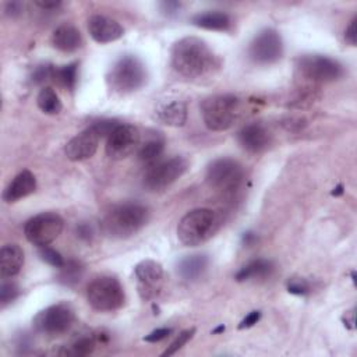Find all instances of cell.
Listing matches in <instances>:
<instances>
[{
	"mask_svg": "<svg viewBox=\"0 0 357 357\" xmlns=\"http://www.w3.org/2000/svg\"><path fill=\"white\" fill-rule=\"evenodd\" d=\"M172 66L185 78H202L219 67V60L205 40L185 36L172 49Z\"/></svg>",
	"mask_w": 357,
	"mask_h": 357,
	"instance_id": "6da1fadb",
	"label": "cell"
},
{
	"mask_svg": "<svg viewBox=\"0 0 357 357\" xmlns=\"http://www.w3.org/2000/svg\"><path fill=\"white\" fill-rule=\"evenodd\" d=\"M149 219V209L138 202L113 206L103 218L102 231L113 238H127L138 233Z\"/></svg>",
	"mask_w": 357,
	"mask_h": 357,
	"instance_id": "7a4b0ae2",
	"label": "cell"
},
{
	"mask_svg": "<svg viewBox=\"0 0 357 357\" xmlns=\"http://www.w3.org/2000/svg\"><path fill=\"white\" fill-rule=\"evenodd\" d=\"M220 227V216L209 208H197L187 212L177 226L178 240L188 247L208 241Z\"/></svg>",
	"mask_w": 357,
	"mask_h": 357,
	"instance_id": "3957f363",
	"label": "cell"
},
{
	"mask_svg": "<svg viewBox=\"0 0 357 357\" xmlns=\"http://www.w3.org/2000/svg\"><path fill=\"white\" fill-rule=\"evenodd\" d=\"M241 100L230 93L213 95L201 103V114L205 126L212 131L229 130L238 119Z\"/></svg>",
	"mask_w": 357,
	"mask_h": 357,
	"instance_id": "277c9868",
	"label": "cell"
},
{
	"mask_svg": "<svg viewBox=\"0 0 357 357\" xmlns=\"http://www.w3.org/2000/svg\"><path fill=\"white\" fill-rule=\"evenodd\" d=\"M146 82V68L144 63L132 54L121 56L110 68L107 75L109 86L117 93H131Z\"/></svg>",
	"mask_w": 357,
	"mask_h": 357,
	"instance_id": "5b68a950",
	"label": "cell"
},
{
	"mask_svg": "<svg viewBox=\"0 0 357 357\" xmlns=\"http://www.w3.org/2000/svg\"><path fill=\"white\" fill-rule=\"evenodd\" d=\"M89 305L100 312L116 311L123 307L126 294L121 283L113 276H98L86 287Z\"/></svg>",
	"mask_w": 357,
	"mask_h": 357,
	"instance_id": "8992f818",
	"label": "cell"
},
{
	"mask_svg": "<svg viewBox=\"0 0 357 357\" xmlns=\"http://www.w3.org/2000/svg\"><path fill=\"white\" fill-rule=\"evenodd\" d=\"M206 183L222 194H234L244 181L243 165L231 158H218L206 167Z\"/></svg>",
	"mask_w": 357,
	"mask_h": 357,
	"instance_id": "52a82bcc",
	"label": "cell"
},
{
	"mask_svg": "<svg viewBox=\"0 0 357 357\" xmlns=\"http://www.w3.org/2000/svg\"><path fill=\"white\" fill-rule=\"evenodd\" d=\"M188 169V162L183 156H173L159 160L146 169L144 185L149 191H162L178 180Z\"/></svg>",
	"mask_w": 357,
	"mask_h": 357,
	"instance_id": "ba28073f",
	"label": "cell"
},
{
	"mask_svg": "<svg viewBox=\"0 0 357 357\" xmlns=\"http://www.w3.org/2000/svg\"><path fill=\"white\" fill-rule=\"evenodd\" d=\"M63 226L64 222L60 215L54 212H42L26 220L24 234L31 244L45 247L60 236Z\"/></svg>",
	"mask_w": 357,
	"mask_h": 357,
	"instance_id": "9c48e42d",
	"label": "cell"
},
{
	"mask_svg": "<svg viewBox=\"0 0 357 357\" xmlns=\"http://www.w3.org/2000/svg\"><path fill=\"white\" fill-rule=\"evenodd\" d=\"M75 319L74 310L70 304L57 303L39 311L32 324L36 332L45 335H61L67 332Z\"/></svg>",
	"mask_w": 357,
	"mask_h": 357,
	"instance_id": "30bf717a",
	"label": "cell"
},
{
	"mask_svg": "<svg viewBox=\"0 0 357 357\" xmlns=\"http://www.w3.org/2000/svg\"><path fill=\"white\" fill-rule=\"evenodd\" d=\"M283 54V42L279 32L265 28L258 32L248 46V57L252 63L268 66L276 63Z\"/></svg>",
	"mask_w": 357,
	"mask_h": 357,
	"instance_id": "8fae6325",
	"label": "cell"
},
{
	"mask_svg": "<svg viewBox=\"0 0 357 357\" xmlns=\"http://www.w3.org/2000/svg\"><path fill=\"white\" fill-rule=\"evenodd\" d=\"M298 70L312 82H332L343 75V67L335 59L322 54H307L298 59Z\"/></svg>",
	"mask_w": 357,
	"mask_h": 357,
	"instance_id": "7c38bea8",
	"label": "cell"
},
{
	"mask_svg": "<svg viewBox=\"0 0 357 357\" xmlns=\"http://www.w3.org/2000/svg\"><path fill=\"white\" fill-rule=\"evenodd\" d=\"M139 138V131L135 126L120 123L107 137L106 155L114 160L126 159L138 148Z\"/></svg>",
	"mask_w": 357,
	"mask_h": 357,
	"instance_id": "4fadbf2b",
	"label": "cell"
},
{
	"mask_svg": "<svg viewBox=\"0 0 357 357\" xmlns=\"http://www.w3.org/2000/svg\"><path fill=\"white\" fill-rule=\"evenodd\" d=\"M138 282V291L144 300L153 298L160 290L163 282V268L153 259H144L134 268Z\"/></svg>",
	"mask_w": 357,
	"mask_h": 357,
	"instance_id": "5bb4252c",
	"label": "cell"
},
{
	"mask_svg": "<svg viewBox=\"0 0 357 357\" xmlns=\"http://www.w3.org/2000/svg\"><path fill=\"white\" fill-rule=\"evenodd\" d=\"M99 141H100L99 134L89 126L88 128H85L84 131H81L67 142L64 148L66 156L73 162L92 158L98 151Z\"/></svg>",
	"mask_w": 357,
	"mask_h": 357,
	"instance_id": "9a60e30c",
	"label": "cell"
},
{
	"mask_svg": "<svg viewBox=\"0 0 357 357\" xmlns=\"http://www.w3.org/2000/svg\"><path fill=\"white\" fill-rule=\"evenodd\" d=\"M88 32L95 42L110 43L123 36L124 28L119 24V21L110 17L95 14L88 20Z\"/></svg>",
	"mask_w": 357,
	"mask_h": 357,
	"instance_id": "2e32d148",
	"label": "cell"
},
{
	"mask_svg": "<svg viewBox=\"0 0 357 357\" xmlns=\"http://www.w3.org/2000/svg\"><path fill=\"white\" fill-rule=\"evenodd\" d=\"M240 145L250 153H259L271 144V132L261 123H248L237 134Z\"/></svg>",
	"mask_w": 357,
	"mask_h": 357,
	"instance_id": "e0dca14e",
	"label": "cell"
},
{
	"mask_svg": "<svg viewBox=\"0 0 357 357\" xmlns=\"http://www.w3.org/2000/svg\"><path fill=\"white\" fill-rule=\"evenodd\" d=\"M35 190H36V178L33 173L29 170H22L6 187L3 192V199L8 204L17 202L31 195Z\"/></svg>",
	"mask_w": 357,
	"mask_h": 357,
	"instance_id": "ac0fdd59",
	"label": "cell"
},
{
	"mask_svg": "<svg viewBox=\"0 0 357 357\" xmlns=\"http://www.w3.org/2000/svg\"><path fill=\"white\" fill-rule=\"evenodd\" d=\"M53 46L63 53H73L82 47V35L71 24H63L57 26L52 33Z\"/></svg>",
	"mask_w": 357,
	"mask_h": 357,
	"instance_id": "d6986e66",
	"label": "cell"
},
{
	"mask_svg": "<svg viewBox=\"0 0 357 357\" xmlns=\"http://www.w3.org/2000/svg\"><path fill=\"white\" fill-rule=\"evenodd\" d=\"M24 265V251L18 244H6L0 250V275L3 279L20 273Z\"/></svg>",
	"mask_w": 357,
	"mask_h": 357,
	"instance_id": "ffe728a7",
	"label": "cell"
},
{
	"mask_svg": "<svg viewBox=\"0 0 357 357\" xmlns=\"http://www.w3.org/2000/svg\"><path fill=\"white\" fill-rule=\"evenodd\" d=\"M208 264H209V259L204 254L187 255L178 261L177 272L181 276V279L187 282H194L205 273Z\"/></svg>",
	"mask_w": 357,
	"mask_h": 357,
	"instance_id": "44dd1931",
	"label": "cell"
},
{
	"mask_svg": "<svg viewBox=\"0 0 357 357\" xmlns=\"http://www.w3.org/2000/svg\"><path fill=\"white\" fill-rule=\"evenodd\" d=\"M156 117L166 126L181 127L187 121V106L181 100H172L156 109Z\"/></svg>",
	"mask_w": 357,
	"mask_h": 357,
	"instance_id": "7402d4cb",
	"label": "cell"
},
{
	"mask_svg": "<svg viewBox=\"0 0 357 357\" xmlns=\"http://www.w3.org/2000/svg\"><path fill=\"white\" fill-rule=\"evenodd\" d=\"M192 25L208 31H229L231 28V18L223 11L198 13L191 18Z\"/></svg>",
	"mask_w": 357,
	"mask_h": 357,
	"instance_id": "603a6c76",
	"label": "cell"
},
{
	"mask_svg": "<svg viewBox=\"0 0 357 357\" xmlns=\"http://www.w3.org/2000/svg\"><path fill=\"white\" fill-rule=\"evenodd\" d=\"M275 271V264L271 259L255 258L247 262L234 276L237 282H245L251 279H265Z\"/></svg>",
	"mask_w": 357,
	"mask_h": 357,
	"instance_id": "cb8c5ba5",
	"label": "cell"
},
{
	"mask_svg": "<svg viewBox=\"0 0 357 357\" xmlns=\"http://www.w3.org/2000/svg\"><path fill=\"white\" fill-rule=\"evenodd\" d=\"M165 152V141L162 138H152L145 141L138 149V160L145 166H152L159 162Z\"/></svg>",
	"mask_w": 357,
	"mask_h": 357,
	"instance_id": "d4e9b609",
	"label": "cell"
},
{
	"mask_svg": "<svg viewBox=\"0 0 357 357\" xmlns=\"http://www.w3.org/2000/svg\"><path fill=\"white\" fill-rule=\"evenodd\" d=\"M57 280L64 286H74L84 275V265L77 259H68L59 268Z\"/></svg>",
	"mask_w": 357,
	"mask_h": 357,
	"instance_id": "484cf974",
	"label": "cell"
},
{
	"mask_svg": "<svg viewBox=\"0 0 357 357\" xmlns=\"http://www.w3.org/2000/svg\"><path fill=\"white\" fill-rule=\"evenodd\" d=\"M38 107L46 114H57L61 110V100L56 91L50 86H43L36 98Z\"/></svg>",
	"mask_w": 357,
	"mask_h": 357,
	"instance_id": "4316f807",
	"label": "cell"
},
{
	"mask_svg": "<svg viewBox=\"0 0 357 357\" xmlns=\"http://www.w3.org/2000/svg\"><path fill=\"white\" fill-rule=\"evenodd\" d=\"M77 75H78V63L73 61L61 67H54L53 81L64 86L66 89L73 91L77 85Z\"/></svg>",
	"mask_w": 357,
	"mask_h": 357,
	"instance_id": "83f0119b",
	"label": "cell"
},
{
	"mask_svg": "<svg viewBox=\"0 0 357 357\" xmlns=\"http://www.w3.org/2000/svg\"><path fill=\"white\" fill-rule=\"evenodd\" d=\"M96 347V340L93 336H81L78 339H75L68 347H66L61 354L66 356H77V357H82V356H88L91 354Z\"/></svg>",
	"mask_w": 357,
	"mask_h": 357,
	"instance_id": "f1b7e54d",
	"label": "cell"
},
{
	"mask_svg": "<svg viewBox=\"0 0 357 357\" xmlns=\"http://www.w3.org/2000/svg\"><path fill=\"white\" fill-rule=\"evenodd\" d=\"M194 333H195V329L194 328H190V329H185V331H183V332H180L177 336H176V339L167 346V349L162 353V356L165 357V356H173L174 353H177L183 346H185V343L194 336Z\"/></svg>",
	"mask_w": 357,
	"mask_h": 357,
	"instance_id": "f546056e",
	"label": "cell"
},
{
	"mask_svg": "<svg viewBox=\"0 0 357 357\" xmlns=\"http://www.w3.org/2000/svg\"><path fill=\"white\" fill-rule=\"evenodd\" d=\"M39 255H40V258H42L46 264H49V265H52V266H54V268H60V266L66 262L64 258L61 257V254H60L59 251H56L54 248H50V247H47V245L39 247Z\"/></svg>",
	"mask_w": 357,
	"mask_h": 357,
	"instance_id": "4dcf8cb0",
	"label": "cell"
},
{
	"mask_svg": "<svg viewBox=\"0 0 357 357\" xmlns=\"http://www.w3.org/2000/svg\"><path fill=\"white\" fill-rule=\"evenodd\" d=\"M54 66L52 64H40L32 73V82L33 84H45L47 81H53Z\"/></svg>",
	"mask_w": 357,
	"mask_h": 357,
	"instance_id": "1f68e13d",
	"label": "cell"
},
{
	"mask_svg": "<svg viewBox=\"0 0 357 357\" xmlns=\"http://www.w3.org/2000/svg\"><path fill=\"white\" fill-rule=\"evenodd\" d=\"M20 294V287L14 282H3L0 286V301L3 305L14 301Z\"/></svg>",
	"mask_w": 357,
	"mask_h": 357,
	"instance_id": "d6a6232c",
	"label": "cell"
},
{
	"mask_svg": "<svg viewBox=\"0 0 357 357\" xmlns=\"http://www.w3.org/2000/svg\"><path fill=\"white\" fill-rule=\"evenodd\" d=\"M287 290L296 296H305L310 291V284L304 279H290L287 282Z\"/></svg>",
	"mask_w": 357,
	"mask_h": 357,
	"instance_id": "836d02e7",
	"label": "cell"
},
{
	"mask_svg": "<svg viewBox=\"0 0 357 357\" xmlns=\"http://www.w3.org/2000/svg\"><path fill=\"white\" fill-rule=\"evenodd\" d=\"M75 233H77V237L85 243H91L95 237V230L92 227L91 223L88 222H81L77 225V229H75Z\"/></svg>",
	"mask_w": 357,
	"mask_h": 357,
	"instance_id": "e575fe53",
	"label": "cell"
},
{
	"mask_svg": "<svg viewBox=\"0 0 357 357\" xmlns=\"http://www.w3.org/2000/svg\"><path fill=\"white\" fill-rule=\"evenodd\" d=\"M172 333V329L170 328H158L155 331H152L151 333H148L144 340L145 342H149V343H158V342H162L165 340L166 337H169Z\"/></svg>",
	"mask_w": 357,
	"mask_h": 357,
	"instance_id": "d590c367",
	"label": "cell"
},
{
	"mask_svg": "<svg viewBox=\"0 0 357 357\" xmlns=\"http://www.w3.org/2000/svg\"><path fill=\"white\" fill-rule=\"evenodd\" d=\"M259 319H261V311H251V312H248V314L241 319V322L238 324V329L251 328V326H254Z\"/></svg>",
	"mask_w": 357,
	"mask_h": 357,
	"instance_id": "8d00e7d4",
	"label": "cell"
},
{
	"mask_svg": "<svg viewBox=\"0 0 357 357\" xmlns=\"http://www.w3.org/2000/svg\"><path fill=\"white\" fill-rule=\"evenodd\" d=\"M356 24H357V18L354 17V18L350 21L349 26L346 28V31H344V39H346V42H349V45H351V46H354L356 42H357V29H356Z\"/></svg>",
	"mask_w": 357,
	"mask_h": 357,
	"instance_id": "74e56055",
	"label": "cell"
},
{
	"mask_svg": "<svg viewBox=\"0 0 357 357\" xmlns=\"http://www.w3.org/2000/svg\"><path fill=\"white\" fill-rule=\"evenodd\" d=\"M21 11H22V6L18 1H11L6 6V13L11 17H15V15L21 14Z\"/></svg>",
	"mask_w": 357,
	"mask_h": 357,
	"instance_id": "f35d334b",
	"label": "cell"
},
{
	"mask_svg": "<svg viewBox=\"0 0 357 357\" xmlns=\"http://www.w3.org/2000/svg\"><path fill=\"white\" fill-rule=\"evenodd\" d=\"M160 6L163 7V11L166 14H174L177 11V8L180 7V4L176 1H163Z\"/></svg>",
	"mask_w": 357,
	"mask_h": 357,
	"instance_id": "ab89813d",
	"label": "cell"
},
{
	"mask_svg": "<svg viewBox=\"0 0 357 357\" xmlns=\"http://www.w3.org/2000/svg\"><path fill=\"white\" fill-rule=\"evenodd\" d=\"M35 4L43 10H54L61 6V1H35Z\"/></svg>",
	"mask_w": 357,
	"mask_h": 357,
	"instance_id": "60d3db41",
	"label": "cell"
},
{
	"mask_svg": "<svg viewBox=\"0 0 357 357\" xmlns=\"http://www.w3.org/2000/svg\"><path fill=\"white\" fill-rule=\"evenodd\" d=\"M257 241V236H255V233H252V231H247V233H244L243 234V243L245 244V245H251V244H254Z\"/></svg>",
	"mask_w": 357,
	"mask_h": 357,
	"instance_id": "b9f144b4",
	"label": "cell"
},
{
	"mask_svg": "<svg viewBox=\"0 0 357 357\" xmlns=\"http://www.w3.org/2000/svg\"><path fill=\"white\" fill-rule=\"evenodd\" d=\"M342 194H343V184H337V185L333 188L332 195H333V197H339V195H342Z\"/></svg>",
	"mask_w": 357,
	"mask_h": 357,
	"instance_id": "7bdbcfd3",
	"label": "cell"
},
{
	"mask_svg": "<svg viewBox=\"0 0 357 357\" xmlns=\"http://www.w3.org/2000/svg\"><path fill=\"white\" fill-rule=\"evenodd\" d=\"M222 331H225V326L223 325H220V326H218L212 333H219V332H222Z\"/></svg>",
	"mask_w": 357,
	"mask_h": 357,
	"instance_id": "ee69618b",
	"label": "cell"
}]
</instances>
